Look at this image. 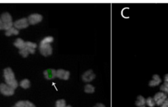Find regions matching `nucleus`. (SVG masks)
<instances>
[{
  "instance_id": "nucleus-13",
  "label": "nucleus",
  "mask_w": 168,
  "mask_h": 107,
  "mask_svg": "<svg viewBox=\"0 0 168 107\" xmlns=\"http://www.w3.org/2000/svg\"><path fill=\"white\" fill-rule=\"evenodd\" d=\"M14 46L16 47H17L18 49H19L20 50L24 49L26 46V42H24L23 39L21 38H17L16 39V41L14 43Z\"/></svg>"
},
{
  "instance_id": "nucleus-7",
  "label": "nucleus",
  "mask_w": 168,
  "mask_h": 107,
  "mask_svg": "<svg viewBox=\"0 0 168 107\" xmlns=\"http://www.w3.org/2000/svg\"><path fill=\"white\" fill-rule=\"evenodd\" d=\"M43 19V17L42 14L38 13H34L30 15L28 18V21L29 24L34 25L40 23Z\"/></svg>"
},
{
  "instance_id": "nucleus-30",
  "label": "nucleus",
  "mask_w": 168,
  "mask_h": 107,
  "mask_svg": "<svg viewBox=\"0 0 168 107\" xmlns=\"http://www.w3.org/2000/svg\"><path fill=\"white\" fill-rule=\"evenodd\" d=\"M140 107H146L145 106H140Z\"/></svg>"
},
{
  "instance_id": "nucleus-16",
  "label": "nucleus",
  "mask_w": 168,
  "mask_h": 107,
  "mask_svg": "<svg viewBox=\"0 0 168 107\" xmlns=\"http://www.w3.org/2000/svg\"><path fill=\"white\" fill-rule=\"evenodd\" d=\"M84 91L86 93H93L95 92V87L92 86L91 84H87L85 86Z\"/></svg>"
},
{
  "instance_id": "nucleus-17",
  "label": "nucleus",
  "mask_w": 168,
  "mask_h": 107,
  "mask_svg": "<svg viewBox=\"0 0 168 107\" xmlns=\"http://www.w3.org/2000/svg\"><path fill=\"white\" fill-rule=\"evenodd\" d=\"M20 86L22 88H24V89H28V88L30 87V82L28 79H24L21 81L20 83Z\"/></svg>"
},
{
  "instance_id": "nucleus-29",
  "label": "nucleus",
  "mask_w": 168,
  "mask_h": 107,
  "mask_svg": "<svg viewBox=\"0 0 168 107\" xmlns=\"http://www.w3.org/2000/svg\"><path fill=\"white\" fill-rule=\"evenodd\" d=\"M66 107H72V106H71L70 105H68V106H66Z\"/></svg>"
},
{
  "instance_id": "nucleus-28",
  "label": "nucleus",
  "mask_w": 168,
  "mask_h": 107,
  "mask_svg": "<svg viewBox=\"0 0 168 107\" xmlns=\"http://www.w3.org/2000/svg\"><path fill=\"white\" fill-rule=\"evenodd\" d=\"M160 107H168V102L167 101H166L163 105L160 106Z\"/></svg>"
},
{
  "instance_id": "nucleus-10",
  "label": "nucleus",
  "mask_w": 168,
  "mask_h": 107,
  "mask_svg": "<svg viewBox=\"0 0 168 107\" xmlns=\"http://www.w3.org/2000/svg\"><path fill=\"white\" fill-rule=\"evenodd\" d=\"M45 77L46 79L51 80L57 77V71L54 69H47L43 72Z\"/></svg>"
},
{
  "instance_id": "nucleus-26",
  "label": "nucleus",
  "mask_w": 168,
  "mask_h": 107,
  "mask_svg": "<svg viewBox=\"0 0 168 107\" xmlns=\"http://www.w3.org/2000/svg\"><path fill=\"white\" fill-rule=\"evenodd\" d=\"M93 107H106L105 105L102 104V103H98V104H97L95 106Z\"/></svg>"
},
{
  "instance_id": "nucleus-24",
  "label": "nucleus",
  "mask_w": 168,
  "mask_h": 107,
  "mask_svg": "<svg viewBox=\"0 0 168 107\" xmlns=\"http://www.w3.org/2000/svg\"><path fill=\"white\" fill-rule=\"evenodd\" d=\"M25 103H26L25 107H36L35 105L33 104V103H32V102H30V101H25Z\"/></svg>"
},
{
  "instance_id": "nucleus-9",
  "label": "nucleus",
  "mask_w": 168,
  "mask_h": 107,
  "mask_svg": "<svg viewBox=\"0 0 168 107\" xmlns=\"http://www.w3.org/2000/svg\"><path fill=\"white\" fill-rule=\"evenodd\" d=\"M70 72L68 71H65L63 69H59L57 71V77L61 80H68L70 77Z\"/></svg>"
},
{
  "instance_id": "nucleus-5",
  "label": "nucleus",
  "mask_w": 168,
  "mask_h": 107,
  "mask_svg": "<svg viewBox=\"0 0 168 107\" xmlns=\"http://www.w3.org/2000/svg\"><path fill=\"white\" fill-rule=\"evenodd\" d=\"M0 92L5 96H11L14 93V90L6 83H1Z\"/></svg>"
},
{
  "instance_id": "nucleus-2",
  "label": "nucleus",
  "mask_w": 168,
  "mask_h": 107,
  "mask_svg": "<svg viewBox=\"0 0 168 107\" xmlns=\"http://www.w3.org/2000/svg\"><path fill=\"white\" fill-rule=\"evenodd\" d=\"M1 20L4 23V30L6 31L13 27L12 17L9 13H3L1 15Z\"/></svg>"
},
{
  "instance_id": "nucleus-22",
  "label": "nucleus",
  "mask_w": 168,
  "mask_h": 107,
  "mask_svg": "<svg viewBox=\"0 0 168 107\" xmlns=\"http://www.w3.org/2000/svg\"><path fill=\"white\" fill-rule=\"evenodd\" d=\"M26 46L36 49L37 48V44L32 42H26Z\"/></svg>"
},
{
  "instance_id": "nucleus-19",
  "label": "nucleus",
  "mask_w": 168,
  "mask_h": 107,
  "mask_svg": "<svg viewBox=\"0 0 168 107\" xmlns=\"http://www.w3.org/2000/svg\"><path fill=\"white\" fill-rule=\"evenodd\" d=\"M66 103L65 100L64 99H59L57 102H56L55 107H66Z\"/></svg>"
},
{
  "instance_id": "nucleus-8",
  "label": "nucleus",
  "mask_w": 168,
  "mask_h": 107,
  "mask_svg": "<svg viewBox=\"0 0 168 107\" xmlns=\"http://www.w3.org/2000/svg\"><path fill=\"white\" fill-rule=\"evenodd\" d=\"M81 78L84 82L89 83L92 82V81L95 78V74L91 70H89V71H87L83 74V75L81 76Z\"/></svg>"
},
{
  "instance_id": "nucleus-4",
  "label": "nucleus",
  "mask_w": 168,
  "mask_h": 107,
  "mask_svg": "<svg viewBox=\"0 0 168 107\" xmlns=\"http://www.w3.org/2000/svg\"><path fill=\"white\" fill-rule=\"evenodd\" d=\"M153 99H154V100L155 101L156 105L161 106L167 101V94L163 93L162 91H160L157 93H156Z\"/></svg>"
},
{
  "instance_id": "nucleus-25",
  "label": "nucleus",
  "mask_w": 168,
  "mask_h": 107,
  "mask_svg": "<svg viewBox=\"0 0 168 107\" xmlns=\"http://www.w3.org/2000/svg\"><path fill=\"white\" fill-rule=\"evenodd\" d=\"M4 30V23H3L1 18H0V30Z\"/></svg>"
},
{
  "instance_id": "nucleus-11",
  "label": "nucleus",
  "mask_w": 168,
  "mask_h": 107,
  "mask_svg": "<svg viewBox=\"0 0 168 107\" xmlns=\"http://www.w3.org/2000/svg\"><path fill=\"white\" fill-rule=\"evenodd\" d=\"M162 79L158 74H154L152 76L151 80L149 82V86L151 87H156L158 86L161 83Z\"/></svg>"
},
{
  "instance_id": "nucleus-31",
  "label": "nucleus",
  "mask_w": 168,
  "mask_h": 107,
  "mask_svg": "<svg viewBox=\"0 0 168 107\" xmlns=\"http://www.w3.org/2000/svg\"><path fill=\"white\" fill-rule=\"evenodd\" d=\"M167 102H168V97H167V101H166Z\"/></svg>"
},
{
  "instance_id": "nucleus-6",
  "label": "nucleus",
  "mask_w": 168,
  "mask_h": 107,
  "mask_svg": "<svg viewBox=\"0 0 168 107\" xmlns=\"http://www.w3.org/2000/svg\"><path fill=\"white\" fill-rule=\"evenodd\" d=\"M28 26L29 23L28 21V18H22L21 19H18L13 23V27L17 28V30L27 28Z\"/></svg>"
},
{
  "instance_id": "nucleus-1",
  "label": "nucleus",
  "mask_w": 168,
  "mask_h": 107,
  "mask_svg": "<svg viewBox=\"0 0 168 107\" xmlns=\"http://www.w3.org/2000/svg\"><path fill=\"white\" fill-rule=\"evenodd\" d=\"M3 76L5 80L6 84L8 85L10 87L15 90L18 87V83L15 78L14 72L12 71L11 68H7L3 71Z\"/></svg>"
},
{
  "instance_id": "nucleus-12",
  "label": "nucleus",
  "mask_w": 168,
  "mask_h": 107,
  "mask_svg": "<svg viewBox=\"0 0 168 107\" xmlns=\"http://www.w3.org/2000/svg\"><path fill=\"white\" fill-rule=\"evenodd\" d=\"M36 52V49H32V48L28 47L25 46L24 49L20 50L19 53L22 55L23 57H27L29 54H34Z\"/></svg>"
},
{
  "instance_id": "nucleus-27",
  "label": "nucleus",
  "mask_w": 168,
  "mask_h": 107,
  "mask_svg": "<svg viewBox=\"0 0 168 107\" xmlns=\"http://www.w3.org/2000/svg\"><path fill=\"white\" fill-rule=\"evenodd\" d=\"M164 81H165V82L168 83V74H166L165 76H164Z\"/></svg>"
},
{
  "instance_id": "nucleus-18",
  "label": "nucleus",
  "mask_w": 168,
  "mask_h": 107,
  "mask_svg": "<svg viewBox=\"0 0 168 107\" xmlns=\"http://www.w3.org/2000/svg\"><path fill=\"white\" fill-rule=\"evenodd\" d=\"M146 105L148 107H154L156 105V103L154 99L152 97H148L146 99Z\"/></svg>"
},
{
  "instance_id": "nucleus-20",
  "label": "nucleus",
  "mask_w": 168,
  "mask_h": 107,
  "mask_svg": "<svg viewBox=\"0 0 168 107\" xmlns=\"http://www.w3.org/2000/svg\"><path fill=\"white\" fill-rule=\"evenodd\" d=\"M160 90L166 94H168V83L164 82L161 86H160Z\"/></svg>"
},
{
  "instance_id": "nucleus-3",
  "label": "nucleus",
  "mask_w": 168,
  "mask_h": 107,
  "mask_svg": "<svg viewBox=\"0 0 168 107\" xmlns=\"http://www.w3.org/2000/svg\"><path fill=\"white\" fill-rule=\"evenodd\" d=\"M40 51L45 57L49 56L53 53V48L50 43H44L41 41L40 44Z\"/></svg>"
},
{
  "instance_id": "nucleus-14",
  "label": "nucleus",
  "mask_w": 168,
  "mask_h": 107,
  "mask_svg": "<svg viewBox=\"0 0 168 107\" xmlns=\"http://www.w3.org/2000/svg\"><path fill=\"white\" fill-rule=\"evenodd\" d=\"M135 105L137 106L140 107L142 106H145L146 105V99L143 96L139 95L137 97V100L135 101Z\"/></svg>"
},
{
  "instance_id": "nucleus-23",
  "label": "nucleus",
  "mask_w": 168,
  "mask_h": 107,
  "mask_svg": "<svg viewBox=\"0 0 168 107\" xmlns=\"http://www.w3.org/2000/svg\"><path fill=\"white\" fill-rule=\"evenodd\" d=\"M25 101H18L16 103L15 106L16 107H25Z\"/></svg>"
},
{
  "instance_id": "nucleus-32",
  "label": "nucleus",
  "mask_w": 168,
  "mask_h": 107,
  "mask_svg": "<svg viewBox=\"0 0 168 107\" xmlns=\"http://www.w3.org/2000/svg\"><path fill=\"white\" fill-rule=\"evenodd\" d=\"M13 107H16V106H13Z\"/></svg>"
},
{
  "instance_id": "nucleus-21",
  "label": "nucleus",
  "mask_w": 168,
  "mask_h": 107,
  "mask_svg": "<svg viewBox=\"0 0 168 107\" xmlns=\"http://www.w3.org/2000/svg\"><path fill=\"white\" fill-rule=\"evenodd\" d=\"M53 38L52 36H47L46 38H44L42 40V42H44V43H51L52 42H53Z\"/></svg>"
},
{
  "instance_id": "nucleus-15",
  "label": "nucleus",
  "mask_w": 168,
  "mask_h": 107,
  "mask_svg": "<svg viewBox=\"0 0 168 107\" xmlns=\"http://www.w3.org/2000/svg\"><path fill=\"white\" fill-rule=\"evenodd\" d=\"M18 34H19V30H17V29L14 28V27L9 28V30H6L5 32V35L7 36H11L12 35H18Z\"/></svg>"
}]
</instances>
